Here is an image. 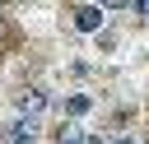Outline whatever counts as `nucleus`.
I'll list each match as a JSON object with an SVG mask.
<instances>
[{
    "label": "nucleus",
    "instance_id": "f257e3e1",
    "mask_svg": "<svg viewBox=\"0 0 149 144\" xmlns=\"http://www.w3.org/2000/svg\"><path fill=\"white\" fill-rule=\"evenodd\" d=\"M47 88H37V84H23V88H14V107H19V116H37L42 121V111H47Z\"/></svg>",
    "mask_w": 149,
    "mask_h": 144
},
{
    "label": "nucleus",
    "instance_id": "f03ea898",
    "mask_svg": "<svg viewBox=\"0 0 149 144\" xmlns=\"http://www.w3.org/2000/svg\"><path fill=\"white\" fill-rule=\"evenodd\" d=\"M37 130H42V121H37V116H14L0 135H5L9 144H37Z\"/></svg>",
    "mask_w": 149,
    "mask_h": 144
},
{
    "label": "nucleus",
    "instance_id": "7ed1b4c3",
    "mask_svg": "<svg viewBox=\"0 0 149 144\" xmlns=\"http://www.w3.org/2000/svg\"><path fill=\"white\" fill-rule=\"evenodd\" d=\"M74 28H79V33H98V28H102V9H98V5L74 9Z\"/></svg>",
    "mask_w": 149,
    "mask_h": 144
},
{
    "label": "nucleus",
    "instance_id": "20e7f679",
    "mask_svg": "<svg viewBox=\"0 0 149 144\" xmlns=\"http://www.w3.org/2000/svg\"><path fill=\"white\" fill-rule=\"evenodd\" d=\"M56 144H84V130H79V121H65V125H56Z\"/></svg>",
    "mask_w": 149,
    "mask_h": 144
},
{
    "label": "nucleus",
    "instance_id": "39448f33",
    "mask_svg": "<svg viewBox=\"0 0 149 144\" xmlns=\"http://www.w3.org/2000/svg\"><path fill=\"white\" fill-rule=\"evenodd\" d=\"M84 111H88V98H84V93H74V98H65V116H70V121H79Z\"/></svg>",
    "mask_w": 149,
    "mask_h": 144
},
{
    "label": "nucleus",
    "instance_id": "423d86ee",
    "mask_svg": "<svg viewBox=\"0 0 149 144\" xmlns=\"http://www.w3.org/2000/svg\"><path fill=\"white\" fill-rule=\"evenodd\" d=\"M140 9H144V23H149V5H140Z\"/></svg>",
    "mask_w": 149,
    "mask_h": 144
},
{
    "label": "nucleus",
    "instance_id": "0eeeda50",
    "mask_svg": "<svg viewBox=\"0 0 149 144\" xmlns=\"http://www.w3.org/2000/svg\"><path fill=\"white\" fill-rule=\"evenodd\" d=\"M116 144H135V139H116Z\"/></svg>",
    "mask_w": 149,
    "mask_h": 144
}]
</instances>
